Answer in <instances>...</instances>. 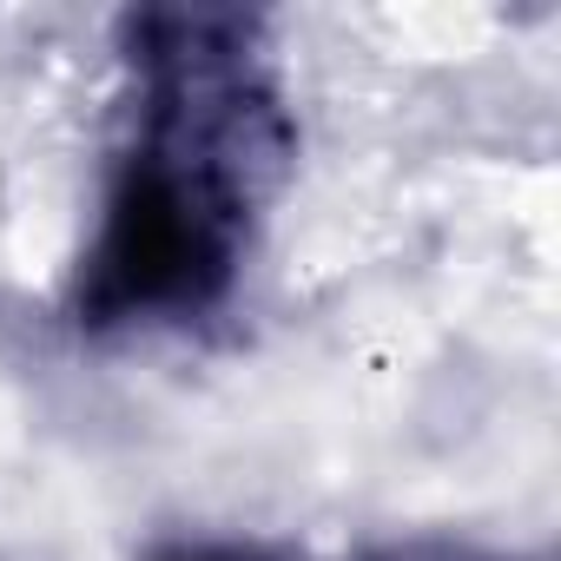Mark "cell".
Instances as JSON below:
<instances>
[{"mask_svg": "<svg viewBox=\"0 0 561 561\" xmlns=\"http://www.w3.org/2000/svg\"><path fill=\"white\" fill-rule=\"evenodd\" d=\"M126 60L139 73V139L80 264V324L93 331L205 318L238 285L257 192L291 159V119L244 14H133Z\"/></svg>", "mask_w": 561, "mask_h": 561, "instance_id": "obj_1", "label": "cell"}, {"mask_svg": "<svg viewBox=\"0 0 561 561\" xmlns=\"http://www.w3.org/2000/svg\"><path fill=\"white\" fill-rule=\"evenodd\" d=\"M152 561H285V554H271L257 541H172Z\"/></svg>", "mask_w": 561, "mask_h": 561, "instance_id": "obj_2", "label": "cell"}, {"mask_svg": "<svg viewBox=\"0 0 561 561\" xmlns=\"http://www.w3.org/2000/svg\"><path fill=\"white\" fill-rule=\"evenodd\" d=\"M364 561H489V554L456 548V541H383V548H370Z\"/></svg>", "mask_w": 561, "mask_h": 561, "instance_id": "obj_3", "label": "cell"}]
</instances>
